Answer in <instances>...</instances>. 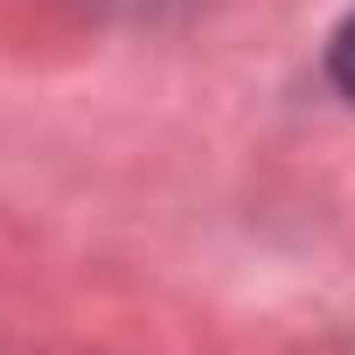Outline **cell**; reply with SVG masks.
I'll list each match as a JSON object with an SVG mask.
<instances>
[{
  "instance_id": "6da1fadb",
  "label": "cell",
  "mask_w": 355,
  "mask_h": 355,
  "mask_svg": "<svg viewBox=\"0 0 355 355\" xmlns=\"http://www.w3.org/2000/svg\"><path fill=\"white\" fill-rule=\"evenodd\" d=\"M327 70H334V84L355 98V15H348V21H341V35L327 42Z\"/></svg>"
}]
</instances>
